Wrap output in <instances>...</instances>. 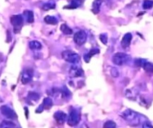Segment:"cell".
Segmentation results:
<instances>
[{"instance_id":"6da1fadb","label":"cell","mask_w":153,"mask_h":128,"mask_svg":"<svg viewBox=\"0 0 153 128\" xmlns=\"http://www.w3.org/2000/svg\"><path fill=\"white\" fill-rule=\"evenodd\" d=\"M120 115L125 121H128L130 123V125L134 126H137L141 122V115L131 110H125L120 114Z\"/></svg>"},{"instance_id":"7a4b0ae2","label":"cell","mask_w":153,"mask_h":128,"mask_svg":"<svg viewBox=\"0 0 153 128\" xmlns=\"http://www.w3.org/2000/svg\"><path fill=\"white\" fill-rule=\"evenodd\" d=\"M131 57L127 55V54L123 53V52H116L114 54V56L112 58L113 63L118 66H123L130 61Z\"/></svg>"},{"instance_id":"3957f363","label":"cell","mask_w":153,"mask_h":128,"mask_svg":"<svg viewBox=\"0 0 153 128\" xmlns=\"http://www.w3.org/2000/svg\"><path fill=\"white\" fill-rule=\"evenodd\" d=\"M62 58L66 61L71 64H77L80 61L79 55L72 50H65L62 52Z\"/></svg>"},{"instance_id":"277c9868","label":"cell","mask_w":153,"mask_h":128,"mask_svg":"<svg viewBox=\"0 0 153 128\" xmlns=\"http://www.w3.org/2000/svg\"><path fill=\"white\" fill-rule=\"evenodd\" d=\"M80 114L76 110H72L70 111V115L67 118V124L71 127L77 126L80 121Z\"/></svg>"},{"instance_id":"5b68a950","label":"cell","mask_w":153,"mask_h":128,"mask_svg":"<svg viewBox=\"0 0 153 128\" xmlns=\"http://www.w3.org/2000/svg\"><path fill=\"white\" fill-rule=\"evenodd\" d=\"M11 24L14 26L15 33H17L20 30L21 27H22V24H23V18L20 14L13 15L11 17Z\"/></svg>"},{"instance_id":"8992f818","label":"cell","mask_w":153,"mask_h":128,"mask_svg":"<svg viewBox=\"0 0 153 128\" xmlns=\"http://www.w3.org/2000/svg\"><path fill=\"white\" fill-rule=\"evenodd\" d=\"M73 40L76 44L81 46L87 41V34L84 31H79L74 35Z\"/></svg>"},{"instance_id":"52a82bcc","label":"cell","mask_w":153,"mask_h":128,"mask_svg":"<svg viewBox=\"0 0 153 128\" xmlns=\"http://www.w3.org/2000/svg\"><path fill=\"white\" fill-rule=\"evenodd\" d=\"M0 110H1V112H2V115L7 118L16 119L17 118V114L15 113V112L11 108H10L9 106H2L1 109H0Z\"/></svg>"},{"instance_id":"ba28073f","label":"cell","mask_w":153,"mask_h":128,"mask_svg":"<svg viewBox=\"0 0 153 128\" xmlns=\"http://www.w3.org/2000/svg\"><path fill=\"white\" fill-rule=\"evenodd\" d=\"M33 77V71L31 69H26L22 71V76H21V82L23 85H26L30 82Z\"/></svg>"},{"instance_id":"9c48e42d","label":"cell","mask_w":153,"mask_h":128,"mask_svg":"<svg viewBox=\"0 0 153 128\" xmlns=\"http://www.w3.org/2000/svg\"><path fill=\"white\" fill-rule=\"evenodd\" d=\"M54 118L56 119L58 124L59 125H63L66 121H67V115L62 111H58L54 114Z\"/></svg>"},{"instance_id":"30bf717a","label":"cell","mask_w":153,"mask_h":128,"mask_svg":"<svg viewBox=\"0 0 153 128\" xmlns=\"http://www.w3.org/2000/svg\"><path fill=\"white\" fill-rule=\"evenodd\" d=\"M70 76L73 78H76V77H80L84 74L83 70L81 67H78V66H72L70 69Z\"/></svg>"},{"instance_id":"8fae6325","label":"cell","mask_w":153,"mask_h":128,"mask_svg":"<svg viewBox=\"0 0 153 128\" xmlns=\"http://www.w3.org/2000/svg\"><path fill=\"white\" fill-rule=\"evenodd\" d=\"M131 40H132V35L131 33H126L121 41V46L124 49L127 48L131 44Z\"/></svg>"},{"instance_id":"7c38bea8","label":"cell","mask_w":153,"mask_h":128,"mask_svg":"<svg viewBox=\"0 0 153 128\" xmlns=\"http://www.w3.org/2000/svg\"><path fill=\"white\" fill-rule=\"evenodd\" d=\"M137 94H138V91H137L135 89H127L125 91V97L129 98V100H135L137 97Z\"/></svg>"},{"instance_id":"4fadbf2b","label":"cell","mask_w":153,"mask_h":128,"mask_svg":"<svg viewBox=\"0 0 153 128\" xmlns=\"http://www.w3.org/2000/svg\"><path fill=\"white\" fill-rule=\"evenodd\" d=\"M99 52H100V50H98V49L96 48L91 49V50H90V52H87V54H85V56H84V59H85V62L88 63L89 61H91V58H92L93 56H95V55H96V54L99 53Z\"/></svg>"},{"instance_id":"5bb4252c","label":"cell","mask_w":153,"mask_h":128,"mask_svg":"<svg viewBox=\"0 0 153 128\" xmlns=\"http://www.w3.org/2000/svg\"><path fill=\"white\" fill-rule=\"evenodd\" d=\"M102 3V0H95L93 3V12L94 14H98L100 11V7H101Z\"/></svg>"},{"instance_id":"9a60e30c","label":"cell","mask_w":153,"mask_h":128,"mask_svg":"<svg viewBox=\"0 0 153 128\" xmlns=\"http://www.w3.org/2000/svg\"><path fill=\"white\" fill-rule=\"evenodd\" d=\"M53 105V101L50 97H46L43 101L42 106L44 108V110H49Z\"/></svg>"},{"instance_id":"2e32d148","label":"cell","mask_w":153,"mask_h":128,"mask_svg":"<svg viewBox=\"0 0 153 128\" xmlns=\"http://www.w3.org/2000/svg\"><path fill=\"white\" fill-rule=\"evenodd\" d=\"M29 47L32 50H40L42 48V44L37 41H31L29 42Z\"/></svg>"},{"instance_id":"e0dca14e","label":"cell","mask_w":153,"mask_h":128,"mask_svg":"<svg viewBox=\"0 0 153 128\" xmlns=\"http://www.w3.org/2000/svg\"><path fill=\"white\" fill-rule=\"evenodd\" d=\"M81 0H71V3L69 5L64 7V8H71V9H74L76 7H79V5L81 4Z\"/></svg>"},{"instance_id":"ac0fdd59","label":"cell","mask_w":153,"mask_h":128,"mask_svg":"<svg viewBox=\"0 0 153 128\" xmlns=\"http://www.w3.org/2000/svg\"><path fill=\"white\" fill-rule=\"evenodd\" d=\"M44 21L46 23L49 25H56L58 22L57 19L52 16H46L44 18Z\"/></svg>"},{"instance_id":"d6986e66","label":"cell","mask_w":153,"mask_h":128,"mask_svg":"<svg viewBox=\"0 0 153 128\" xmlns=\"http://www.w3.org/2000/svg\"><path fill=\"white\" fill-rule=\"evenodd\" d=\"M14 123L10 121H3L0 125V128H15Z\"/></svg>"},{"instance_id":"ffe728a7","label":"cell","mask_w":153,"mask_h":128,"mask_svg":"<svg viewBox=\"0 0 153 128\" xmlns=\"http://www.w3.org/2000/svg\"><path fill=\"white\" fill-rule=\"evenodd\" d=\"M24 14L26 17V20H27V22L31 23L33 22L35 20V18H34V14L31 11H26L24 12Z\"/></svg>"},{"instance_id":"44dd1931","label":"cell","mask_w":153,"mask_h":128,"mask_svg":"<svg viewBox=\"0 0 153 128\" xmlns=\"http://www.w3.org/2000/svg\"><path fill=\"white\" fill-rule=\"evenodd\" d=\"M143 67H144V71H146V72L150 73V74H153V64L151 63V62L146 61L144 63Z\"/></svg>"},{"instance_id":"7402d4cb","label":"cell","mask_w":153,"mask_h":128,"mask_svg":"<svg viewBox=\"0 0 153 128\" xmlns=\"http://www.w3.org/2000/svg\"><path fill=\"white\" fill-rule=\"evenodd\" d=\"M61 32L65 35H71L72 33V29H70L66 24H62L61 26Z\"/></svg>"},{"instance_id":"603a6c76","label":"cell","mask_w":153,"mask_h":128,"mask_svg":"<svg viewBox=\"0 0 153 128\" xmlns=\"http://www.w3.org/2000/svg\"><path fill=\"white\" fill-rule=\"evenodd\" d=\"M43 9L45 10V11H48L50 9H54L56 7V4L54 2H49L47 3H45L43 5Z\"/></svg>"},{"instance_id":"cb8c5ba5","label":"cell","mask_w":153,"mask_h":128,"mask_svg":"<svg viewBox=\"0 0 153 128\" xmlns=\"http://www.w3.org/2000/svg\"><path fill=\"white\" fill-rule=\"evenodd\" d=\"M28 97L31 100H33V101H37L40 98V96L37 93L34 92V91H30L28 92Z\"/></svg>"},{"instance_id":"d4e9b609","label":"cell","mask_w":153,"mask_h":128,"mask_svg":"<svg viewBox=\"0 0 153 128\" xmlns=\"http://www.w3.org/2000/svg\"><path fill=\"white\" fill-rule=\"evenodd\" d=\"M153 7V1L152 0H144L143 3V7L144 9H150Z\"/></svg>"},{"instance_id":"484cf974","label":"cell","mask_w":153,"mask_h":128,"mask_svg":"<svg viewBox=\"0 0 153 128\" xmlns=\"http://www.w3.org/2000/svg\"><path fill=\"white\" fill-rule=\"evenodd\" d=\"M103 128H116V125L114 121H107L104 124Z\"/></svg>"},{"instance_id":"4316f807","label":"cell","mask_w":153,"mask_h":128,"mask_svg":"<svg viewBox=\"0 0 153 128\" xmlns=\"http://www.w3.org/2000/svg\"><path fill=\"white\" fill-rule=\"evenodd\" d=\"M111 74L113 77L117 78V77L120 76V73H119V71L116 68V67H113L111 71Z\"/></svg>"},{"instance_id":"83f0119b","label":"cell","mask_w":153,"mask_h":128,"mask_svg":"<svg viewBox=\"0 0 153 128\" xmlns=\"http://www.w3.org/2000/svg\"><path fill=\"white\" fill-rule=\"evenodd\" d=\"M100 41L102 42L103 44H107L108 43V36L106 34H101L100 35Z\"/></svg>"},{"instance_id":"f1b7e54d","label":"cell","mask_w":153,"mask_h":128,"mask_svg":"<svg viewBox=\"0 0 153 128\" xmlns=\"http://www.w3.org/2000/svg\"><path fill=\"white\" fill-rule=\"evenodd\" d=\"M145 62H146V61L144 59H136V61H135V65H136L137 66H138V67H143Z\"/></svg>"},{"instance_id":"f546056e","label":"cell","mask_w":153,"mask_h":128,"mask_svg":"<svg viewBox=\"0 0 153 128\" xmlns=\"http://www.w3.org/2000/svg\"><path fill=\"white\" fill-rule=\"evenodd\" d=\"M142 128H153V126L151 125V124H150V122H148V121H145V122L143 123Z\"/></svg>"},{"instance_id":"4dcf8cb0","label":"cell","mask_w":153,"mask_h":128,"mask_svg":"<svg viewBox=\"0 0 153 128\" xmlns=\"http://www.w3.org/2000/svg\"><path fill=\"white\" fill-rule=\"evenodd\" d=\"M43 110H44V108L43 107L42 105H41V106H40L38 107V109H37V110H36V112H37V113H40V112H42L43 111Z\"/></svg>"},{"instance_id":"1f68e13d","label":"cell","mask_w":153,"mask_h":128,"mask_svg":"<svg viewBox=\"0 0 153 128\" xmlns=\"http://www.w3.org/2000/svg\"><path fill=\"white\" fill-rule=\"evenodd\" d=\"M76 128H89V127H88V126L86 125V124H81V125L77 126V127Z\"/></svg>"},{"instance_id":"d6a6232c","label":"cell","mask_w":153,"mask_h":128,"mask_svg":"<svg viewBox=\"0 0 153 128\" xmlns=\"http://www.w3.org/2000/svg\"><path fill=\"white\" fill-rule=\"evenodd\" d=\"M25 110H26V118H28V110H27V108H25Z\"/></svg>"}]
</instances>
